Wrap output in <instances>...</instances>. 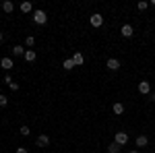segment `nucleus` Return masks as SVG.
Here are the masks:
<instances>
[{
  "instance_id": "nucleus-1",
  "label": "nucleus",
  "mask_w": 155,
  "mask_h": 153,
  "mask_svg": "<svg viewBox=\"0 0 155 153\" xmlns=\"http://www.w3.org/2000/svg\"><path fill=\"white\" fill-rule=\"evenodd\" d=\"M46 21H48V15H46V11H33V23L44 25Z\"/></svg>"
},
{
  "instance_id": "nucleus-2",
  "label": "nucleus",
  "mask_w": 155,
  "mask_h": 153,
  "mask_svg": "<svg viewBox=\"0 0 155 153\" xmlns=\"http://www.w3.org/2000/svg\"><path fill=\"white\" fill-rule=\"evenodd\" d=\"M89 23H91V27H101V25H104V17H101L99 12H95V15L89 17Z\"/></svg>"
},
{
  "instance_id": "nucleus-3",
  "label": "nucleus",
  "mask_w": 155,
  "mask_h": 153,
  "mask_svg": "<svg viewBox=\"0 0 155 153\" xmlns=\"http://www.w3.org/2000/svg\"><path fill=\"white\" fill-rule=\"evenodd\" d=\"M114 143H116V145H120V147H124V145L128 143V135H126V132H116Z\"/></svg>"
},
{
  "instance_id": "nucleus-4",
  "label": "nucleus",
  "mask_w": 155,
  "mask_h": 153,
  "mask_svg": "<svg viewBox=\"0 0 155 153\" xmlns=\"http://www.w3.org/2000/svg\"><path fill=\"white\" fill-rule=\"evenodd\" d=\"M106 68L107 71H118L120 68V60L118 58H107L106 60Z\"/></svg>"
},
{
  "instance_id": "nucleus-5",
  "label": "nucleus",
  "mask_w": 155,
  "mask_h": 153,
  "mask_svg": "<svg viewBox=\"0 0 155 153\" xmlns=\"http://www.w3.org/2000/svg\"><path fill=\"white\" fill-rule=\"evenodd\" d=\"M139 93L141 95H149L151 93V85H149V81H141L139 83Z\"/></svg>"
},
{
  "instance_id": "nucleus-6",
  "label": "nucleus",
  "mask_w": 155,
  "mask_h": 153,
  "mask_svg": "<svg viewBox=\"0 0 155 153\" xmlns=\"http://www.w3.org/2000/svg\"><path fill=\"white\" fill-rule=\"evenodd\" d=\"M35 145L37 147H48L50 145V137L48 135H39V137L35 139Z\"/></svg>"
},
{
  "instance_id": "nucleus-7",
  "label": "nucleus",
  "mask_w": 155,
  "mask_h": 153,
  "mask_svg": "<svg viewBox=\"0 0 155 153\" xmlns=\"http://www.w3.org/2000/svg\"><path fill=\"white\" fill-rule=\"evenodd\" d=\"M0 66H2L4 71H11L12 66H15V64H12V58H8V56H4V58H0Z\"/></svg>"
},
{
  "instance_id": "nucleus-8",
  "label": "nucleus",
  "mask_w": 155,
  "mask_h": 153,
  "mask_svg": "<svg viewBox=\"0 0 155 153\" xmlns=\"http://www.w3.org/2000/svg\"><path fill=\"white\" fill-rule=\"evenodd\" d=\"M83 54H81V52H74V54H72V62H74V66H81V64H83Z\"/></svg>"
},
{
  "instance_id": "nucleus-9",
  "label": "nucleus",
  "mask_w": 155,
  "mask_h": 153,
  "mask_svg": "<svg viewBox=\"0 0 155 153\" xmlns=\"http://www.w3.org/2000/svg\"><path fill=\"white\" fill-rule=\"evenodd\" d=\"M19 8H21V12L27 15V12H33V4H31V2H21V6H19Z\"/></svg>"
},
{
  "instance_id": "nucleus-10",
  "label": "nucleus",
  "mask_w": 155,
  "mask_h": 153,
  "mask_svg": "<svg viewBox=\"0 0 155 153\" xmlns=\"http://www.w3.org/2000/svg\"><path fill=\"white\" fill-rule=\"evenodd\" d=\"M134 143H137V147H147V143H149V139H147L145 135H139Z\"/></svg>"
},
{
  "instance_id": "nucleus-11",
  "label": "nucleus",
  "mask_w": 155,
  "mask_h": 153,
  "mask_svg": "<svg viewBox=\"0 0 155 153\" xmlns=\"http://www.w3.org/2000/svg\"><path fill=\"white\" fill-rule=\"evenodd\" d=\"M122 37H132V27L130 25H122Z\"/></svg>"
},
{
  "instance_id": "nucleus-12",
  "label": "nucleus",
  "mask_w": 155,
  "mask_h": 153,
  "mask_svg": "<svg viewBox=\"0 0 155 153\" xmlns=\"http://www.w3.org/2000/svg\"><path fill=\"white\" fill-rule=\"evenodd\" d=\"M112 110H114V114H124V104H120V101H116L114 106H112Z\"/></svg>"
},
{
  "instance_id": "nucleus-13",
  "label": "nucleus",
  "mask_w": 155,
  "mask_h": 153,
  "mask_svg": "<svg viewBox=\"0 0 155 153\" xmlns=\"http://www.w3.org/2000/svg\"><path fill=\"white\" fill-rule=\"evenodd\" d=\"M12 8H15V4H12L11 0H4L2 2V11L4 12H12Z\"/></svg>"
},
{
  "instance_id": "nucleus-14",
  "label": "nucleus",
  "mask_w": 155,
  "mask_h": 153,
  "mask_svg": "<svg viewBox=\"0 0 155 153\" xmlns=\"http://www.w3.org/2000/svg\"><path fill=\"white\" fill-rule=\"evenodd\" d=\"M62 68H64V71H72V68H74L72 58H66V60H64V62H62Z\"/></svg>"
},
{
  "instance_id": "nucleus-15",
  "label": "nucleus",
  "mask_w": 155,
  "mask_h": 153,
  "mask_svg": "<svg viewBox=\"0 0 155 153\" xmlns=\"http://www.w3.org/2000/svg\"><path fill=\"white\" fill-rule=\"evenodd\" d=\"M25 52H27V50H23V46H15L12 48V56H25Z\"/></svg>"
},
{
  "instance_id": "nucleus-16",
  "label": "nucleus",
  "mask_w": 155,
  "mask_h": 153,
  "mask_svg": "<svg viewBox=\"0 0 155 153\" xmlns=\"http://www.w3.org/2000/svg\"><path fill=\"white\" fill-rule=\"evenodd\" d=\"M120 149H122V147L116 145V143H110V145H107V153H120Z\"/></svg>"
},
{
  "instance_id": "nucleus-17",
  "label": "nucleus",
  "mask_w": 155,
  "mask_h": 153,
  "mask_svg": "<svg viewBox=\"0 0 155 153\" xmlns=\"http://www.w3.org/2000/svg\"><path fill=\"white\" fill-rule=\"evenodd\" d=\"M25 60H27V62H33V60H35V52H33V50H27V52H25Z\"/></svg>"
},
{
  "instance_id": "nucleus-18",
  "label": "nucleus",
  "mask_w": 155,
  "mask_h": 153,
  "mask_svg": "<svg viewBox=\"0 0 155 153\" xmlns=\"http://www.w3.org/2000/svg\"><path fill=\"white\" fill-rule=\"evenodd\" d=\"M25 46H27V48L35 46V37H33V35H29V37H27V39H25Z\"/></svg>"
},
{
  "instance_id": "nucleus-19",
  "label": "nucleus",
  "mask_w": 155,
  "mask_h": 153,
  "mask_svg": "<svg viewBox=\"0 0 155 153\" xmlns=\"http://www.w3.org/2000/svg\"><path fill=\"white\" fill-rule=\"evenodd\" d=\"M19 132H21L23 137H29V135H31V130H29V126H21V130H19Z\"/></svg>"
},
{
  "instance_id": "nucleus-20",
  "label": "nucleus",
  "mask_w": 155,
  "mask_h": 153,
  "mask_svg": "<svg viewBox=\"0 0 155 153\" xmlns=\"http://www.w3.org/2000/svg\"><path fill=\"white\" fill-rule=\"evenodd\" d=\"M6 104H8V97H6V95H2V93H0V106L4 108Z\"/></svg>"
},
{
  "instance_id": "nucleus-21",
  "label": "nucleus",
  "mask_w": 155,
  "mask_h": 153,
  "mask_svg": "<svg viewBox=\"0 0 155 153\" xmlns=\"http://www.w3.org/2000/svg\"><path fill=\"white\" fill-rule=\"evenodd\" d=\"M147 6H149V2H145V0L139 2V11H147Z\"/></svg>"
},
{
  "instance_id": "nucleus-22",
  "label": "nucleus",
  "mask_w": 155,
  "mask_h": 153,
  "mask_svg": "<svg viewBox=\"0 0 155 153\" xmlns=\"http://www.w3.org/2000/svg\"><path fill=\"white\" fill-rule=\"evenodd\" d=\"M8 87H11L12 91H19V83H15V81H12V83H11V85H8Z\"/></svg>"
},
{
  "instance_id": "nucleus-23",
  "label": "nucleus",
  "mask_w": 155,
  "mask_h": 153,
  "mask_svg": "<svg viewBox=\"0 0 155 153\" xmlns=\"http://www.w3.org/2000/svg\"><path fill=\"white\" fill-rule=\"evenodd\" d=\"M4 83H6V85H11V83H12V79H11V75H6V77H4Z\"/></svg>"
},
{
  "instance_id": "nucleus-24",
  "label": "nucleus",
  "mask_w": 155,
  "mask_h": 153,
  "mask_svg": "<svg viewBox=\"0 0 155 153\" xmlns=\"http://www.w3.org/2000/svg\"><path fill=\"white\" fill-rule=\"evenodd\" d=\"M147 99H149V101H155V93H149V95H147Z\"/></svg>"
},
{
  "instance_id": "nucleus-25",
  "label": "nucleus",
  "mask_w": 155,
  "mask_h": 153,
  "mask_svg": "<svg viewBox=\"0 0 155 153\" xmlns=\"http://www.w3.org/2000/svg\"><path fill=\"white\" fill-rule=\"evenodd\" d=\"M17 153H29V151H27L25 147H19V149H17Z\"/></svg>"
},
{
  "instance_id": "nucleus-26",
  "label": "nucleus",
  "mask_w": 155,
  "mask_h": 153,
  "mask_svg": "<svg viewBox=\"0 0 155 153\" xmlns=\"http://www.w3.org/2000/svg\"><path fill=\"white\" fill-rule=\"evenodd\" d=\"M2 39H4V35H2V31H0V42H2Z\"/></svg>"
},
{
  "instance_id": "nucleus-27",
  "label": "nucleus",
  "mask_w": 155,
  "mask_h": 153,
  "mask_svg": "<svg viewBox=\"0 0 155 153\" xmlns=\"http://www.w3.org/2000/svg\"><path fill=\"white\" fill-rule=\"evenodd\" d=\"M149 4H153V6H155V0H149Z\"/></svg>"
},
{
  "instance_id": "nucleus-28",
  "label": "nucleus",
  "mask_w": 155,
  "mask_h": 153,
  "mask_svg": "<svg viewBox=\"0 0 155 153\" xmlns=\"http://www.w3.org/2000/svg\"><path fill=\"white\" fill-rule=\"evenodd\" d=\"M130 153H139V151H130Z\"/></svg>"
}]
</instances>
